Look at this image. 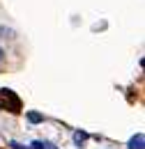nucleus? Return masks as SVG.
<instances>
[{"mask_svg": "<svg viewBox=\"0 0 145 149\" xmlns=\"http://www.w3.org/2000/svg\"><path fill=\"white\" fill-rule=\"evenodd\" d=\"M0 96H2V101H5V103H0V108H7L9 112L21 110V99H18L12 90H0Z\"/></svg>", "mask_w": 145, "mask_h": 149, "instance_id": "obj_1", "label": "nucleus"}, {"mask_svg": "<svg viewBox=\"0 0 145 149\" xmlns=\"http://www.w3.org/2000/svg\"><path fill=\"white\" fill-rule=\"evenodd\" d=\"M143 142H145V135L138 133V135H134V138L129 140V149H143Z\"/></svg>", "mask_w": 145, "mask_h": 149, "instance_id": "obj_2", "label": "nucleus"}, {"mask_svg": "<svg viewBox=\"0 0 145 149\" xmlns=\"http://www.w3.org/2000/svg\"><path fill=\"white\" fill-rule=\"evenodd\" d=\"M28 122L30 124H39V122H44V117L39 112H28Z\"/></svg>", "mask_w": 145, "mask_h": 149, "instance_id": "obj_3", "label": "nucleus"}, {"mask_svg": "<svg viewBox=\"0 0 145 149\" xmlns=\"http://www.w3.org/2000/svg\"><path fill=\"white\" fill-rule=\"evenodd\" d=\"M32 147H35V149H55L51 142H42V140H35V142H32Z\"/></svg>", "mask_w": 145, "mask_h": 149, "instance_id": "obj_4", "label": "nucleus"}, {"mask_svg": "<svg viewBox=\"0 0 145 149\" xmlns=\"http://www.w3.org/2000/svg\"><path fill=\"white\" fill-rule=\"evenodd\" d=\"M85 140H88L85 133H74V142H76V145H81V142H85Z\"/></svg>", "mask_w": 145, "mask_h": 149, "instance_id": "obj_5", "label": "nucleus"}, {"mask_svg": "<svg viewBox=\"0 0 145 149\" xmlns=\"http://www.w3.org/2000/svg\"><path fill=\"white\" fill-rule=\"evenodd\" d=\"M7 37H14V32H12V30H7V28H2V25H0V39H7Z\"/></svg>", "mask_w": 145, "mask_h": 149, "instance_id": "obj_6", "label": "nucleus"}, {"mask_svg": "<svg viewBox=\"0 0 145 149\" xmlns=\"http://www.w3.org/2000/svg\"><path fill=\"white\" fill-rule=\"evenodd\" d=\"M9 147H14V149H28V147H23V145H18V142H9Z\"/></svg>", "mask_w": 145, "mask_h": 149, "instance_id": "obj_7", "label": "nucleus"}, {"mask_svg": "<svg viewBox=\"0 0 145 149\" xmlns=\"http://www.w3.org/2000/svg\"><path fill=\"white\" fill-rule=\"evenodd\" d=\"M0 60H2V51H0Z\"/></svg>", "mask_w": 145, "mask_h": 149, "instance_id": "obj_8", "label": "nucleus"}, {"mask_svg": "<svg viewBox=\"0 0 145 149\" xmlns=\"http://www.w3.org/2000/svg\"><path fill=\"white\" fill-rule=\"evenodd\" d=\"M0 149H2V147H0Z\"/></svg>", "mask_w": 145, "mask_h": 149, "instance_id": "obj_9", "label": "nucleus"}]
</instances>
